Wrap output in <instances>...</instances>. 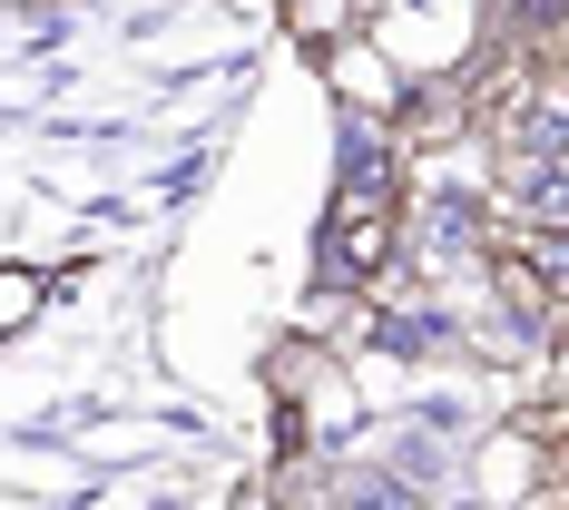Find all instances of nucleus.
<instances>
[{
  "mask_svg": "<svg viewBox=\"0 0 569 510\" xmlns=\"http://www.w3.org/2000/svg\"><path fill=\"white\" fill-rule=\"evenodd\" d=\"M383 246H393V177H383V158H353V177L335 197V227H325V266L343 284H363L383 266Z\"/></svg>",
  "mask_w": 569,
  "mask_h": 510,
  "instance_id": "nucleus-1",
  "label": "nucleus"
}]
</instances>
